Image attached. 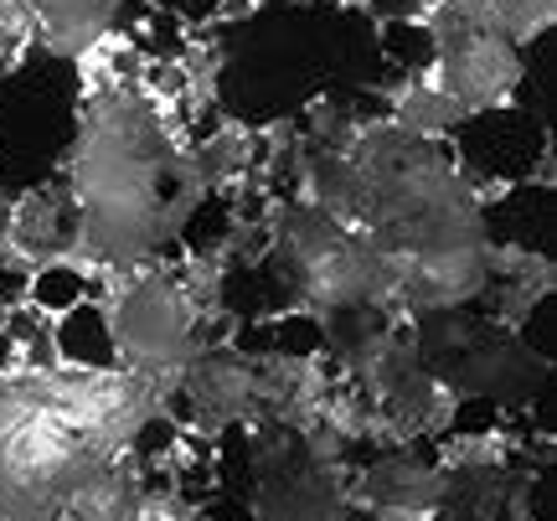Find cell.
Masks as SVG:
<instances>
[{
  "instance_id": "7c38bea8",
  "label": "cell",
  "mask_w": 557,
  "mask_h": 521,
  "mask_svg": "<svg viewBox=\"0 0 557 521\" xmlns=\"http://www.w3.org/2000/svg\"><path fill=\"white\" fill-rule=\"evenodd\" d=\"M372 521H444V517H438V506H382V511H372Z\"/></svg>"
},
{
  "instance_id": "3957f363",
  "label": "cell",
  "mask_w": 557,
  "mask_h": 521,
  "mask_svg": "<svg viewBox=\"0 0 557 521\" xmlns=\"http://www.w3.org/2000/svg\"><path fill=\"white\" fill-rule=\"evenodd\" d=\"M263 259L278 263V274L289 284L299 310H310L320 321L351 315V310H377L398 315V284L393 269L367 248V243L325 218L299 197H269L263 201Z\"/></svg>"
},
{
  "instance_id": "8fae6325",
  "label": "cell",
  "mask_w": 557,
  "mask_h": 521,
  "mask_svg": "<svg viewBox=\"0 0 557 521\" xmlns=\"http://www.w3.org/2000/svg\"><path fill=\"white\" fill-rule=\"evenodd\" d=\"M382 114L393 124H403L408 135H429V140H444V135H455L459 124L470 120V114L429 78V67H423V73H403V78L382 94Z\"/></svg>"
},
{
  "instance_id": "277c9868",
  "label": "cell",
  "mask_w": 557,
  "mask_h": 521,
  "mask_svg": "<svg viewBox=\"0 0 557 521\" xmlns=\"http://www.w3.org/2000/svg\"><path fill=\"white\" fill-rule=\"evenodd\" d=\"M94 310L103 325L109 367L135 372L165 402H176L186 361L201 351V315L181 289L176 263H120L94 280Z\"/></svg>"
},
{
  "instance_id": "8992f818",
  "label": "cell",
  "mask_w": 557,
  "mask_h": 521,
  "mask_svg": "<svg viewBox=\"0 0 557 521\" xmlns=\"http://www.w3.org/2000/svg\"><path fill=\"white\" fill-rule=\"evenodd\" d=\"M176 402H186V434H201V439H218L238 423L243 429L263 423L253 357L233 342L201 346L176 382Z\"/></svg>"
},
{
  "instance_id": "6da1fadb",
  "label": "cell",
  "mask_w": 557,
  "mask_h": 521,
  "mask_svg": "<svg viewBox=\"0 0 557 521\" xmlns=\"http://www.w3.org/2000/svg\"><path fill=\"white\" fill-rule=\"evenodd\" d=\"M58 176L78 207L67 263L88 280L120 263L165 259L212 191L191 161L186 120L165 114L139 83L88 88Z\"/></svg>"
},
{
  "instance_id": "7a4b0ae2",
  "label": "cell",
  "mask_w": 557,
  "mask_h": 521,
  "mask_svg": "<svg viewBox=\"0 0 557 521\" xmlns=\"http://www.w3.org/2000/svg\"><path fill=\"white\" fill-rule=\"evenodd\" d=\"M171 423V402L135 372L73 361L0 367V521H62L94 470Z\"/></svg>"
},
{
  "instance_id": "5b68a950",
  "label": "cell",
  "mask_w": 557,
  "mask_h": 521,
  "mask_svg": "<svg viewBox=\"0 0 557 521\" xmlns=\"http://www.w3.org/2000/svg\"><path fill=\"white\" fill-rule=\"evenodd\" d=\"M259 429V521H351L346 464H315L299 455L289 429Z\"/></svg>"
},
{
  "instance_id": "9c48e42d",
  "label": "cell",
  "mask_w": 557,
  "mask_h": 521,
  "mask_svg": "<svg viewBox=\"0 0 557 521\" xmlns=\"http://www.w3.org/2000/svg\"><path fill=\"white\" fill-rule=\"evenodd\" d=\"M120 32V0H32V47L58 62H83Z\"/></svg>"
},
{
  "instance_id": "ba28073f",
  "label": "cell",
  "mask_w": 557,
  "mask_h": 521,
  "mask_svg": "<svg viewBox=\"0 0 557 521\" xmlns=\"http://www.w3.org/2000/svg\"><path fill=\"white\" fill-rule=\"evenodd\" d=\"M346 496L357 511H382V506H438L444 501V475L434 460H423L413 444L382 449L372 464L346 475Z\"/></svg>"
},
{
  "instance_id": "30bf717a",
  "label": "cell",
  "mask_w": 557,
  "mask_h": 521,
  "mask_svg": "<svg viewBox=\"0 0 557 521\" xmlns=\"http://www.w3.org/2000/svg\"><path fill=\"white\" fill-rule=\"evenodd\" d=\"M145 485H150V455H145V444H135L67 496L62 521H129Z\"/></svg>"
},
{
  "instance_id": "52a82bcc",
  "label": "cell",
  "mask_w": 557,
  "mask_h": 521,
  "mask_svg": "<svg viewBox=\"0 0 557 521\" xmlns=\"http://www.w3.org/2000/svg\"><path fill=\"white\" fill-rule=\"evenodd\" d=\"M73 243H78V207L67 197V181L62 176L26 186L21 197H11L0 263H11L21 274H37L41 263H67Z\"/></svg>"
}]
</instances>
